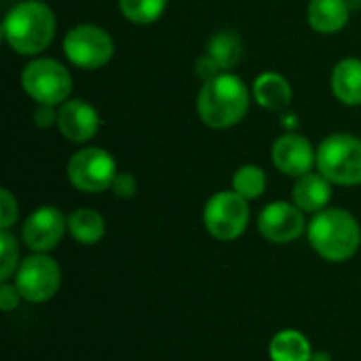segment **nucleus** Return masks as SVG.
Returning a JSON list of instances; mask_svg holds the SVG:
<instances>
[{"instance_id":"obj_20","label":"nucleus","mask_w":361,"mask_h":361,"mask_svg":"<svg viewBox=\"0 0 361 361\" xmlns=\"http://www.w3.org/2000/svg\"><path fill=\"white\" fill-rule=\"evenodd\" d=\"M241 38L235 32H218L207 47V53L218 61L222 70H231L241 59Z\"/></svg>"},{"instance_id":"obj_11","label":"nucleus","mask_w":361,"mask_h":361,"mask_svg":"<svg viewBox=\"0 0 361 361\" xmlns=\"http://www.w3.org/2000/svg\"><path fill=\"white\" fill-rule=\"evenodd\" d=\"M66 233V218L57 207L36 209L23 226V241L34 252L53 250Z\"/></svg>"},{"instance_id":"obj_23","label":"nucleus","mask_w":361,"mask_h":361,"mask_svg":"<svg viewBox=\"0 0 361 361\" xmlns=\"http://www.w3.org/2000/svg\"><path fill=\"white\" fill-rule=\"evenodd\" d=\"M0 254H2V262H0V277L2 281H6L11 277V273L17 269V258H19V250H17V241L13 239V235L6 233V228L0 235Z\"/></svg>"},{"instance_id":"obj_10","label":"nucleus","mask_w":361,"mask_h":361,"mask_svg":"<svg viewBox=\"0 0 361 361\" xmlns=\"http://www.w3.org/2000/svg\"><path fill=\"white\" fill-rule=\"evenodd\" d=\"M258 228L273 243L294 241L305 231L302 209L294 207L286 201H275L262 209V214L258 218Z\"/></svg>"},{"instance_id":"obj_18","label":"nucleus","mask_w":361,"mask_h":361,"mask_svg":"<svg viewBox=\"0 0 361 361\" xmlns=\"http://www.w3.org/2000/svg\"><path fill=\"white\" fill-rule=\"evenodd\" d=\"M271 360L273 361H311V345L296 330H283L271 341Z\"/></svg>"},{"instance_id":"obj_5","label":"nucleus","mask_w":361,"mask_h":361,"mask_svg":"<svg viewBox=\"0 0 361 361\" xmlns=\"http://www.w3.org/2000/svg\"><path fill=\"white\" fill-rule=\"evenodd\" d=\"M21 85L34 102L57 106L63 104L72 91V76L59 61L40 57L23 68Z\"/></svg>"},{"instance_id":"obj_15","label":"nucleus","mask_w":361,"mask_h":361,"mask_svg":"<svg viewBox=\"0 0 361 361\" xmlns=\"http://www.w3.org/2000/svg\"><path fill=\"white\" fill-rule=\"evenodd\" d=\"M349 21L347 0H311L309 23L322 34H334L343 30Z\"/></svg>"},{"instance_id":"obj_1","label":"nucleus","mask_w":361,"mask_h":361,"mask_svg":"<svg viewBox=\"0 0 361 361\" xmlns=\"http://www.w3.org/2000/svg\"><path fill=\"white\" fill-rule=\"evenodd\" d=\"M247 108L250 91L245 82L231 72H220L212 80H205L197 97L199 118L212 129L237 125L247 114Z\"/></svg>"},{"instance_id":"obj_6","label":"nucleus","mask_w":361,"mask_h":361,"mask_svg":"<svg viewBox=\"0 0 361 361\" xmlns=\"http://www.w3.org/2000/svg\"><path fill=\"white\" fill-rule=\"evenodd\" d=\"M207 231L220 241H233L243 235L250 222L247 199L235 190H224L214 195L203 212Z\"/></svg>"},{"instance_id":"obj_12","label":"nucleus","mask_w":361,"mask_h":361,"mask_svg":"<svg viewBox=\"0 0 361 361\" xmlns=\"http://www.w3.org/2000/svg\"><path fill=\"white\" fill-rule=\"evenodd\" d=\"M273 163L281 173L302 178L317 163V152H313V146L302 135L286 133L273 144Z\"/></svg>"},{"instance_id":"obj_3","label":"nucleus","mask_w":361,"mask_h":361,"mask_svg":"<svg viewBox=\"0 0 361 361\" xmlns=\"http://www.w3.org/2000/svg\"><path fill=\"white\" fill-rule=\"evenodd\" d=\"M309 241L322 258L343 262L360 247V224L345 209H324L309 224Z\"/></svg>"},{"instance_id":"obj_21","label":"nucleus","mask_w":361,"mask_h":361,"mask_svg":"<svg viewBox=\"0 0 361 361\" xmlns=\"http://www.w3.org/2000/svg\"><path fill=\"white\" fill-rule=\"evenodd\" d=\"M267 188V176L258 165H243L233 176V190L243 199H258Z\"/></svg>"},{"instance_id":"obj_22","label":"nucleus","mask_w":361,"mask_h":361,"mask_svg":"<svg viewBox=\"0 0 361 361\" xmlns=\"http://www.w3.org/2000/svg\"><path fill=\"white\" fill-rule=\"evenodd\" d=\"M167 2L169 0H118V6L129 21L146 25L163 15Z\"/></svg>"},{"instance_id":"obj_13","label":"nucleus","mask_w":361,"mask_h":361,"mask_svg":"<svg viewBox=\"0 0 361 361\" xmlns=\"http://www.w3.org/2000/svg\"><path fill=\"white\" fill-rule=\"evenodd\" d=\"M57 125L66 140L82 144L97 133L99 114L91 104L82 99H68L57 110Z\"/></svg>"},{"instance_id":"obj_26","label":"nucleus","mask_w":361,"mask_h":361,"mask_svg":"<svg viewBox=\"0 0 361 361\" xmlns=\"http://www.w3.org/2000/svg\"><path fill=\"white\" fill-rule=\"evenodd\" d=\"M220 66H218V61L207 53V55H203V57H199V61H197V74L203 78V80H212L214 76H218L220 74Z\"/></svg>"},{"instance_id":"obj_14","label":"nucleus","mask_w":361,"mask_h":361,"mask_svg":"<svg viewBox=\"0 0 361 361\" xmlns=\"http://www.w3.org/2000/svg\"><path fill=\"white\" fill-rule=\"evenodd\" d=\"M332 199L330 180L322 173H307L294 186V203L302 212H324Z\"/></svg>"},{"instance_id":"obj_16","label":"nucleus","mask_w":361,"mask_h":361,"mask_svg":"<svg viewBox=\"0 0 361 361\" xmlns=\"http://www.w3.org/2000/svg\"><path fill=\"white\" fill-rule=\"evenodd\" d=\"M332 91L347 106H361V59L349 57L332 72Z\"/></svg>"},{"instance_id":"obj_17","label":"nucleus","mask_w":361,"mask_h":361,"mask_svg":"<svg viewBox=\"0 0 361 361\" xmlns=\"http://www.w3.org/2000/svg\"><path fill=\"white\" fill-rule=\"evenodd\" d=\"M254 97L267 110H281L292 102L290 82L277 72H264L254 82Z\"/></svg>"},{"instance_id":"obj_27","label":"nucleus","mask_w":361,"mask_h":361,"mask_svg":"<svg viewBox=\"0 0 361 361\" xmlns=\"http://www.w3.org/2000/svg\"><path fill=\"white\" fill-rule=\"evenodd\" d=\"M19 296H21V292L17 290V286H8V283H4V286L0 288V307H2V311H11V309H15V307H17V302H19Z\"/></svg>"},{"instance_id":"obj_29","label":"nucleus","mask_w":361,"mask_h":361,"mask_svg":"<svg viewBox=\"0 0 361 361\" xmlns=\"http://www.w3.org/2000/svg\"><path fill=\"white\" fill-rule=\"evenodd\" d=\"M313 361H330V357L326 353H322V355H313Z\"/></svg>"},{"instance_id":"obj_2","label":"nucleus","mask_w":361,"mask_h":361,"mask_svg":"<svg viewBox=\"0 0 361 361\" xmlns=\"http://www.w3.org/2000/svg\"><path fill=\"white\" fill-rule=\"evenodd\" d=\"M55 27L51 6L40 0H23L6 13L2 34L8 47L19 55H36L51 44Z\"/></svg>"},{"instance_id":"obj_8","label":"nucleus","mask_w":361,"mask_h":361,"mask_svg":"<svg viewBox=\"0 0 361 361\" xmlns=\"http://www.w3.org/2000/svg\"><path fill=\"white\" fill-rule=\"evenodd\" d=\"M116 163L104 148H82L68 161V180L82 192H102L112 188Z\"/></svg>"},{"instance_id":"obj_24","label":"nucleus","mask_w":361,"mask_h":361,"mask_svg":"<svg viewBox=\"0 0 361 361\" xmlns=\"http://www.w3.org/2000/svg\"><path fill=\"white\" fill-rule=\"evenodd\" d=\"M15 220H17V203H15L13 195L6 188H2V192H0V224H2V228H8Z\"/></svg>"},{"instance_id":"obj_25","label":"nucleus","mask_w":361,"mask_h":361,"mask_svg":"<svg viewBox=\"0 0 361 361\" xmlns=\"http://www.w3.org/2000/svg\"><path fill=\"white\" fill-rule=\"evenodd\" d=\"M112 190L121 199H131L135 195V190H137L135 178L131 173H116V178L112 182Z\"/></svg>"},{"instance_id":"obj_7","label":"nucleus","mask_w":361,"mask_h":361,"mask_svg":"<svg viewBox=\"0 0 361 361\" xmlns=\"http://www.w3.org/2000/svg\"><path fill=\"white\" fill-rule=\"evenodd\" d=\"M66 57L85 70H97L106 66L114 55V42L110 34L97 25L85 23L72 27L63 38Z\"/></svg>"},{"instance_id":"obj_28","label":"nucleus","mask_w":361,"mask_h":361,"mask_svg":"<svg viewBox=\"0 0 361 361\" xmlns=\"http://www.w3.org/2000/svg\"><path fill=\"white\" fill-rule=\"evenodd\" d=\"M34 123L38 127H51L53 123H57V112L49 104H38V108L34 112Z\"/></svg>"},{"instance_id":"obj_4","label":"nucleus","mask_w":361,"mask_h":361,"mask_svg":"<svg viewBox=\"0 0 361 361\" xmlns=\"http://www.w3.org/2000/svg\"><path fill=\"white\" fill-rule=\"evenodd\" d=\"M317 167L334 184H361V140L351 133L328 135L317 148Z\"/></svg>"},{"instance_id":"obj_19","label":"nucleus","mask_w":361,"mask_h":361,"mask_svg":"<svg viewBox=\"0 0 361 361\" xmlns=\"http://www.w3.org/2000/svg\"><path fill=\"white\" fill-rule=\"evenodd\" d=\"M68 231L80 243H97L106 233V222L95 209H76L68 218Z\"/></svg>"},{"instance_id":"obj_9","label":"nucleus","mask_w":361,"mask_h":361,"mask_svg":"<svg viewBox=\"0 0 361 361\" xmlns=\"http://www.w3.org/2000/svg\"><path fill=\"white\" fill-rule=\"evenodd\" d=\"M59 267L53 258L36 254L21 262L17 271V290L30 302H44L55 296L59 288Z\"/></svg>"}]
</instances>
